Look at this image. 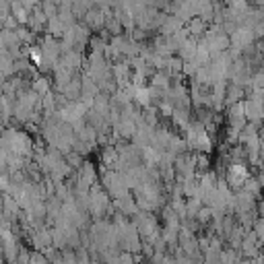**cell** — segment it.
Wrapping results in <instances>:
<instances>
[{
  "label": "cell",
  "instance_id": "7a4b0ae2",
  "mask_svg": "<svg viewBox=\"0 0 264 264\" xmlns=\"http://www.w3.org/2000/svg\"><path fill=\"white\" fill-rule=\"evenodd\" d=\"M29 264H45V262H44V258L40 256V254H33V256L29 258Z\"/></svg>",
  "mask_w": 264,
  "mask_h": 264
},
{
  "label": "cell",
  "instance_id": "6da1fadb",
  "mask_svg": "<svg viewBox=\"0 0 264 264\" xmlns=\"http://www.w3.org/2000/svg\"><path fill=\"white\" fill-rule=\"evenodd\" d=\"M2 204H4V215L8 217V219H13V217H15V213H19V206H17V202L13 200L11 196H4Z\"/></svg>",
  "mask_w": 264,
  "mask_h": 264
}]
</instances>
